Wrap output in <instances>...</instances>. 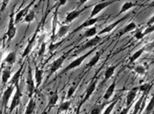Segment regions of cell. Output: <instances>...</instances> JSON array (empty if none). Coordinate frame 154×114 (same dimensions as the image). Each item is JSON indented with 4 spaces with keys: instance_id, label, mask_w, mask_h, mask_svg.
<instances>
[{
    "instance_id": "f5cc1de1",
    "label": "cell",
    "mask_w": 154,
    "mask_h": 114,
    "mask_svg": "<svg viewBox=\"0 0 154 114\" xmlns=\"http://www.w3.org/2000/svg\"><path fill=\"white\" fill-rule=\"evenodd\" d=\"M62 114H65V113H62Z\"/></svg>"
},
{
    "instance_id": "30bf717a",
    "label": "cell",
    "mask_w": 154,
    "mask_h": 114,
    "mask_svg": "<svg viewBox=\"0 0 154 114\" xmlns=\"http://www.w3.org/2000/svg\"><path fill=\"white\" fill-rule=\"evenodd\" d=\"M98 21V18L97 17H94V18H88L87 20H86L84 22L82 23V25H80L77 28H75L74 31L71 32V34H75V33H76L79 31H82V29H84V28H87V27H90V26H94L96 23Z\"/></svg>"
},
{
    "instance_id": "2e32d148",
    "label": "cell",
    "mask_w": 154,
    "mask_h": 114,
    "mask_svg": "<svg viewBox=\"0 0 154 114\" xmlns=\"http://www.w3.org/2000/svg\"><path fill=\"white\" fill-rule=\"evenodd\" d=\"M43 74H44V71L36 65V67H35V81H36V88H38L41 86L42 81V77H43Z\"/></svg>"
},
{
    "instance_id": "52a82bcc",
    "label": "cell",
    "mask_w": 154,
    "mask_h": 114,
    "mask_svg": "<svg viewBox=\"0 0 154 114\" xmlns=\"http://www.w3.org/2000/svg\"><path fill=\"white\" fill-rule=\"evenodd\" d=\"M66 57H67V53L62 55L61 57H59L57 59H55L54 61L51 64V66H50V74H54L55 72H57L59 68L62 67L64 60L66 59Z\"/></svg>"
},
{
    "instance_id": "7bdbcfd3",
    "label": "cell",
    "mask_w": 154,
    "mask_h": 114,
    "mask_svg": "<svg viewBox=\"0 0 154 114\" xmlns=\"http://www.w3.org/2000/svg\"><path fill=\"white\" fill-rule=\"evenodd\" d=\"M75 90H76V88L75 86L69 87L68 89V91H67V96H66V98H67V99L70 98V97L74 95V93L75 92Z\"/></svg>"
},
{
    "instance_id": "7dc6e473",
    "label": "cell",
    "mask_w": 154,
    "mask_h": 114,
    "mask_svg": "<svg viewBox=\"0 0 154 114\" xmlns=\"http://www.w3.org/2000/svg\"><path fill=\"white\" fill-rule=\"evenodd\" d=\"M87 1H88V0H79V2H78V5H77V8H80V7H82V5L85 4Z\"/></svg>"
},
{
    "instance_id": "bcb514c9",
    "label": "cell",
    "mask_w": 154,
    "mask_h": 114,
    "mask_svg": "<svg viewBox=\"0 0 154 114\" xmlns=\"http://www.w3.org/2000/svg\"><path fill=\"white\" fill-rule=\"evenodd\" d=\"M131 109V106H125V108H123V110L121 112H119V114H128V112L130 111Z\"/></svg>"
},
{
    "instance_id": "60d3db41",
    "label": "cell",
    "mask_w": 154,
    "mask_h": 114,
    "mask_svg": "<svg viewBox=\"0 0 154 114\" xmlns=\"http://www.w3.org/2000/svg\"><path fill=\"white\" fill-rule=\"evenodd\" d=\"M103 108V106H95L91 110V112L90 114H100L101 113V111Z\"/></svg>"
},
{
    "instance_id": "8d00e7d4",
    "label": "cell",
    "mask_w": 154,
    "mask_h": 114,
    "mask_svg": "<svg viewBox=\"0 0 154 114\" xmlns=\"http://www.w3.org/2000/svg\"><path fill=\"white\" fill-rule=\"evenodd\" d=\"M145 37L144 34H143V32H142V29H136V32L134 34V37L136 38V40H141L143 37Z\"/></svg>"
},
{
    "instance_id": "4dcf8cb0",
    "label": "cell",
    "mask_w": 154,
    "mask_h": 114,
    "mask_svg": "<svg viewBox=\"0 0 154 114\" xmlns=\"http://www.w3.org/2000/svg\"><path fill=\"white\" fill-rule=\"evenodd\" d=\"M35 17H36L35 11H33V10H30V12L28 13L27 15L24 18V21L28 23V24H30V23H32V21L35 20Z\"/></svg>"
},
{
    "instance_id": "db71d44e",
    "label": "cell",
    "mask_w": 154,
    "mask_h": 114,
    "mask_svg": "<svg viewBox=\"0 0 154 114\" xmlns=\"http://www.w3.org/2000/svg\"><path fill=\"white\" fill-rule=\"evenodd\" d=\"M42 114H43V113H42Z\"/></svg>"
},
{
    "instance_id": "836d02e7",
    "label": "cell",
    "mask_w": 154,
    "mask_h": 114,
    "mask_svg": "<svg viewBox=\"0 0 154 114\" xmlns=\"http://www.w3.org/2000/svg\"><path fill=\"white\" fill-rule=\"evenodd\" d=\"M134 71L136 72L137 74H139V75H145L146 74V68L145 67H143L142 65H136L135 68H134Z\"/></svg>"
},
{
    "instance_id": "ab89813d",
    "label": "cell",
    "mask_w": 154,
    "mask_h": 114,
    "mask_svg": "<svg viewBox=\"0 0 154 114\" xmlns=\"http://www.w3.org/2000/svg\"><path fill=\"white\" fill-rule=\"evenodd\" d=\"M46 43L43 41L42 43V46L41 47H40V49H39V51H38V53H37V55H38V57L39 58H42L43 55H44V53H45L46 52Z\"/></svg>"
},
{
    "instance_id": "3957f363",
    "label": "cell",
    "mask_w": 154,
    "mask_h": 114,
    "mask_svg": "<svg viewBox=\"0 0 154 114\" xmlns=\"http://www.w3.org/2000/svg\"><path fill=\"white\" fill-rule=\"evenodd\" d=\"M21 97H22V94H21L20 89V86H19V84H17V85H15V92H14V95L13 96V99H12V101H11L10 106H9V114L11 113L20 104Z\"/></svg>"
},
{
    "instance_id": "ffe728a7",
    "label": "cell",
    "mask_w": 154,
    "mask_h": 114,
    "mask_svg": "<svg viewBox=\"0 0 154 114\" xmlns=\"http://www.w3.org/2000/svg\"><path fill=\"white\" fill-rule=\"evenodd\" d=\"M144 98H145V95L141 96L139 98V100H137L136 102V104L134 106V110H133V112L132 114H139L140 113V111L142 109V105H143V101H144Z\"/></svg>"
},
{
    "instance_id": "ee69618b",
    "label": "cell",
    "mask_w": 154,
    "mask_h": 114,
    "mask_svg": "<svg viewBox=\"0 0 154 114\" xmlns=\"http://www.w3.org/2000/svg\"><path fill=\"white\" fill-rule=\"evenodd\" d=\"M67 1H68V0H59L58 3H57V4H56V9L59 10V8H60L61 6H64V5L66 4Z\"/></svg>"
},
{
    "instance_id": "7a4b0ae2",
    "label": "cell",
    "mask_w": 154,
    "mask_h": 114,
    "mask_svg": "<svg viewBox=\"0 0 154 114\" xmlns=\"http://www.w3.org/2000/svg\"><path fill=\"white\" fill-rule=\"evenodd\" d=\"M14 11L12 10L11 13L9 14V26H8V29L6 32V36L8 37V42L12 41L16 36L17 33V29L15 26V21H14Z\"/></svg>"
},
{
    "instance_id": "484cf974",
    "label": "cell",
    "mask_w": 154,
    "mask_h": 114,
    "mask_svg": "<svg viewBox=\"0 0 154 114\" xmlns=\"http://www.w3.org/2000/svg\"><path fill=\"white\" fill-rule=\"evenodd\" d=\"M15 61H16V52H15V51L10 52L5 58V63L10 64V65L14 64L15 63Z\"/></svg>"
},
{
    "instance_id": "d6a6232c",
    "label": "cell",
    "mask_w": 154,
    "mask_h": 114,
    "mask_svg": "<svg viewBox=\"0 0 154 114\" xmlns=\"http://www.w3.org/2000/svg\"><path fill=\"white\" fill-rule=\"evenodd\" d=\"M154 109V95L152 96V98H151V100L148 102V104L146 105V107L145 109V112L146 114L150 113L152 110Z\"/></svg>"
},
{
    "instance_id": "74e56055",
    "label": "cell",
    "mask_w": 154,
    "mask_h": 114,
    "mask_svg": "<svg viewBox=\"0 0 154 114\" xmlns=\"http://www.w3.org/2000/svg\"><path fill=\"white\" fill-rule=\"evenodd\" d=\"M63 43V41H60L59 42H57V43H54V42H51V44L49 45V51L52 52H54V51L57 50L58 49V47H59V46L61 45Z\"/></svg>"
},
{
    "instance_id": "c3c4849f",
    "label": "cell",
    "mask_w": 154,
    "mask_h": 114,
    "mask_svg": "<svg viewBox=\"0 0 154 114\" xmlns=\"http://www.w3.org/2000/svg\"><path fill=\"white\" fill-rule=\"evenodd\" d=\"M154 24V14L149 19V20L147 21V25L148 26H151V25H153Z\"/></svg>"
},
{
    "instance_id": "ba28073f",
    "label": "cell",
    "mask_w": 154,
    "mask_h": 114,
    "mask_svg": "<svg viewBox=\"0 0 154 114\" xmlns=\"http://www.w3.org/2000/svg\"><path fill=\"white\" fill-rule=\"evenodd\" d=\"M86 8L80 9H75V10H72V11L67 13L65 20H64V24H70L71 22H73L75 19L78 18L86 10Z\"/></svg>"
},
{
    "instance_id": "d6986e66",
    "label": "cell",
    "mask_w": 154,
    "mask_h": 114,
    "mask_svg": "<svg viewBox=\"0 0 154 114\" xmlns=\"http://www.w3.org/2000/svg\"><path fill=\"white\" fill-rule=\"evenodd\" d=\"M115 88H116V82L115 80L113 81L107 89V91H105V94L103 95V99L104 100H109V98H111V96H113V92L115 91Z\"/></svg>"
},
{
    "instance_id": "f546056e",
    "label": "cell",
    "mask_w": 154,
    "mask_h": 114,
    "mask_svg": "<svg viewBox=\"0 0 154 114\" xmlns=\"http://www.w3.org/2000/svg\"><path fill=\"white\" fill-rule=\"evenodd\" d=\"M143 52H145L144 47H142V48H140L139 50L136 51V52H134V53L131 55V57L130 58V63H133V62H135L136 60L138 59L140 56L143 54Z\"/></svg>"
},
{
    "instance_id": "f35d334b",
    "label": "cell",
    "mask_w": 154,
    "mask_h": 114,
    "mask_svg": "<svg viewBox=\"0 0 154 114\" xmlns=\"http://www.w3.org/2000/svg\"><path fill=\"white\" fill-rule=\"evenodd\" d=\"M144 47V50L146 52H150L154 49V40L152 41H151L149 43H147L146 45L143 46Z\"/></svg>"
},
{
    "instance_id": "f1b7e54d",
    "label": "cell",
    "mask_w": 154,
    "mask_h": 114,
    "mask_svg": "<svg viewBox=\"0 0 154 114\" xmlns=\"http://www.w3.org/2000/svg\"><path fill=\"white\" fill-rule=\"evenodd\" d=\"M58 100H59V95H58V93L57 92L53 93L51 95V96H50L49 100H48V106H49V108H52L53 106H54L57 104Z\"/></svg>"
},
{
    "instance_id": "f6af8a7d",
    "label": "cell",
    "mask_w": 154,
    "mask_h": 114,
    "mask_svg": "<svg viewBox=\"0 0 154 114\" xmlns=\"http://www.w3.org/2000/svg\"><path fill=\"white\" fill-rule=\"evenodd\" d=\"M10 0H3V2H2V6H1V11H4L5 9L6 8V6L8 4V3H9Z\"/></svg>"
},
{
    "instance_id": "7c38bea8",
    "label": "cell",
    "mask_w": 154,
    "mask_h": 114,
    "mask_svg": "<svg viewBox=\"0 0 154 114\" xmlns=\"http://www.w3.org/2000/svg\"><path fill=\"white\" fill-rule=\"evenodd\" d=\"M14 88H15L14 86L10 85L3 93V106H4L5 109H6V107H7V104H8V102H9L12 94H13Z\"/></svg>"
},
{
    "instance_id": "8992f818",
    "label": "cell",
    "mask_w": 154,
    "mask_h": 114,
    "mask_svg": "<svg viewBox=\"0 0 154 114\" xmlns=\"http://www.w3.org/2000/svg\"><path fill=\"white\" fill-rule=\"evenodd\" d=\"M102 40V38L100 37L99 35H97L95 37H93L91 39H90L89 41H87L86 42H85L83 45L78 49V52H82V51L86 50V49H90L91 47H94L96 46L99 43L100 41Z\"/></svg>"
},
{
    "instance_id": "7402d4cb",
    "label": "cell",
    "mask_w": 154,
    "mask_h": 114,
    "mask_svg": "<svg viewBox=\"0 0 154 114\" xmlns=\"http://www.w3.org/2000/svg\"><path fill=\"white\" fill-rule=\"evenodd\" d=\"M136 6H138V4H136V3L130 2V1L125 2V3H124L122 6H121V9H120L119 12V14H123V13L126 12V11H128L129 9H132V8H134V7H136Z\"/></svg>"
},
{
    "instance_id": "b9f144b4",
    "label": "cell",
    "mask_w": 154,
    "mask_h": 114,
    "mask_svg": "<svg viewBox=\"0 0 154 114\" xmlns=\"http://www.w3.org/2000/svg\"><path fill=\"white\" fill-rule=\"evenodd\" d=\"M152 32H154V24L151 25V26H148V27L146 28L144 32H143V34H144V36H146V35H149Z\"/></svg>"
},
{
    "instance_id": "1f68e13d",
    "label": "cell",
    "mask_w": 154,
    "mask_h": 114,
    "mask_svg": "<svg viewBox=\"0 0 154 114\" xmlns=\"http://www.w3.org/2000/svg\"><path fill=\"white\" fill-rule=\"evenodd\" d=\"M70 104H71V102L69 101V100H66V101H63L62 102L60 105L59 106V112H66V111H68L69 108L70 107Z\"/></svg>"
},
{
    "instance_id": "9a60e30c",
    "label": "cell",
    "mask_w": 154,
    "mask_h": 114,
    "mask_svg": "<svg viewBox=\"0 0 154 114\" xmlns=\"http://www.w3.org/2000/svg\"><path fill=\"white\" fill-rule=\"evenodd\" d=\"M139 91V87H135L132 90L128 92L126 96V106H131V104L133 101L135 100L136 95H137V91Z\"/></svg>"
},
{
    "instance_id": "9c48e42d",
    "label": "cell",
    "mask_w": 154,
    "mask_h": 114,
    "mask_svg": "<svg viewBox=\"0 0 154 114\" xmlns=\"http://www.w3.org/2000/svg\"><path fill=\"white\" fill-rule=\"evenodd\" d=\"M128 17H129V14H127V15L124 16V17H122V18H120L119 20H118L114 21V22H113L112 24H109V26H107L106 27H104L103 30H102V31H100V32H98V35L100 36V35H103V34H107V33L111 32L114 28L118 26L119 24H120V23L123 22L124 20H125Z\"/></svg>"
},
{
    "instance_id": "44dd1931",
    "label": "cell",
    "mask_w": 154,
    "mask_h": 114,
    "mask_svg": "<svg viewBox=\"0 0 154 114\" xmlns=\"http://www.w3.org/2000/svg\"><path fill=\"white\" fill-rule=\"evenodd\" d=\"M69 31V25H63L59 27V31L56 34V38H62L64 36H66L68 34Z\"/></svg>"
},
{
    "instance_id": "6da1fadb",
    "label": "cell",
    "mask_w": 154,
    "mask_h": 114,
    "mask_svg": "<svg viewBox=\"0 0 154 114\" xmlns=\"http://www.w3.org/2000/svg\"><path fill=\"white\" fill-rule=\"evenodd\" d=\"M94 49H92V50H90L89 52H87L86 53H85L84 55H82V56H80L79 58H75V60H73L72 62L70 63V64H69L68 66L66 67V68H64L61 71V73H60V74H65L67 73L68 71H69V70H71V69H74V68H77V67H79L81 64H82V62L84 61V60L86 59L87 57H89L90 55L94 52Z\"/></svg>"
},
{
    "instance_id": "5bb4252c",
    "label": "cell",
    "mask_w": 154,
    "mask_h": 114,
    "mask_svg": "<svg viewBox=\"0 0 154 114\" xmlns=\"http://www.w3.org/2000/svg\"><path fill=\"white\" fill-rule=\"evenodd\" d=\"M37 32H38V29L36 30V33L32 36V38H31V39L29 40V41H28L27 46H26V47L25 48V50H24V52H23L22 58H26V57H27L28 55L30 54V52H32V47H33V45H34V42H35V40H36V35H37Z\"/></svg>"
},
{
    "instance_id": "681fc988",
    "label": "cell",
    "mask_w": 154,
    "mask_h": 114,
    "mask_svg": "<svg viewBox=\"0 0 154 114\" xmlns=\"http://www.w3.org/2000/svg\"><path fill=\"white\" fill-rule=\"evenodd\" d=\"M80 108H81V106H79V107H78L76 110V112H75V114H80Z\"/></svg>"
},
{
    "instance_id": "f907efd6",
    "label": "cell",
    "mask_w": 154,
    "mask_h": 114,
    "mask_svg": "<svg viewBox=\"0 0 154 114\" xmlns=\"http://www.w3.org/2000/svg\"><path fill=\"white\" fill-rule=\"evenodd\" d=\"M150 7H154V0L150 4Z\"/></svg>"
},
{
    "instance_id": "5b68a950",
    "label": "cell",
    "mask_w": 154,
    "mask_h": 114,
    "mask_svg": "<svg viewBox=\"0 0 154 114\" xmlns=\"http://www.w3.org/2000/svg\"><path fill=\"white\" fill-rule=\"evenodd\" d=\"M26 86H27V92L29 97H32L34 94V91L36 88L35 87V81L34 79L32 77V68L31 66H29V70L27 73V77H26Z\"/></svg>"
},
{
    "instance_id": "d4e9b609",
    "label": "cell",
    "mask_w": 154,
    "mask_h": 114,
    "mask_svg": "<svg viewBox=\"0 0 154 114\" xmlns=\"http://www.w3.org/2000/svg\"><path fill=\"white\" fill-rule=\"evenodd\" d=\"M100 57H101V52H97L95 56H93V57L91 58V59L87 63V64H86V68H92V67H94L96 64L98 63V61H99L100 59Z\"/></svg>"
},
{
    "instance_id": "cb8c5ba5",
    "label": "cell",
    "mask_w": 154,
    "mask_h": 114,
    "mask_svg": "<svg viewBox=\"0 0 154 114\" xmlns=\"http://www.w3.org/2000/svg\"><path fill=\"white\" fill-rule=\"evenodd\" d=\"M23 68H24V65H21L18 70L14 73V74L13 75V77L11 79V85H13L15 86V85L19 84V81H20V75H21V73H22Z\"/></svg>"
},
{
    "instance_id": "4316f807",
    "label": "cell",
    "mask_w": 154,
    "mask_h": 114,
    "mask_svg": "<svg viewBox=\"0 0 154 114\" xmlns=\"http://www.w3.org/2000/svg\"><path fill=\"white\" fill-rule=\"evenodd\" d=\"M11 78V70L10 68L4 69L2 72V83L5 86L6 83L9 81V80Z\"/></svg>"
},
{
    "instance_id": "8fae6325",
    "label": "cell",
    "mask_w": 154,
    "mask_h": 114,
    "mask_svg": "<svg viewBox=\"0 0 154 114\" xmlns=\"http://www.w3.org/2000/svg\"><path fill=\"white\" fill-rule=\"evenodd\" d=\"M97 80H94L89 85V86L87 87L86 91V94H85V96H84V99L82 100V101L80 103V106H82L86 100H88L90 99V97L91 96V95L94 93V91L96 90V87H97Z\"/></svg>"
},
{
    "instance_id": "816d5d0a",
    "label": "cell",
    "mask_w": 154,
    "mask_h": 114,
    "mask_svg": "<svg viewBox=\"0 0 154 114\" xmlns=\"http://www.w3.org/2000/svg\"><path fill=\"white\" fill-rule=\"evenodd\" d=\"M59 112H59V110H58V112H57V114H59Z\"/></svg>"
},
{
    "instance_id": "277c9868",
    "label": "cell",
    "mask_w": 154,
    "mask_h": 114,
    "mask_svg": "<svg viewBox=\"0 0 154 114\" xmlns=\"http://www.w3.org/2000/svg\"><path fill=\"white\" fill-rule=\"evenodd\" d=\"M116 0H108V1H103V2H101V3H98L93 7V9L91 10V14H90V17L89 18H94L96 17L97 14H99L100 12L102 10H103L104 9H106L107 7H109V5H111L112 4H113Z\"/></svg>"
},
{
    "instance_id": "83f0119b",
    "label": "cell",
    "mask_w": 154,
    "mask_h": 114,
    "mask_svg": "<svg viewBox=\"0 0 154 114\" xmlns=\"http://www.w3.org/2000/svg\"><path fill=\"white\" fill-rule=\"evenodd\" d=\"M97 35V26H92V27L88 28L86 31H85L83 36L84 37H93Z\"/></svg>"
},
{
    "instance_id": "e0dca14e",
    "label": "cell",
    "mask_w": 154,
    "mask_h": 114,
    "mask_svg": "<svg viewBox=\"0 0 154 114\" xmlns=\"http://www.w3.org/2000/svg\"><path fill=\"white\" fill-rule=\"evenodd\" d=\"M36 99L33 96L30 97V100H29L27 106H26V111H25V114H33V112L36 110Z\"/></svg>"
},
{
    "instance_id": "603a6c76",
    "label": "cell",
    "mask_w": 154,
    "mask_h": 114,
    "mask_svg": "<svg viewBox=\"0 0 154 114\" xmlns=\"http://www.w3.org/2000/svg\"><path fill=\"white\" fill-rule=\"evenodd\" d=\"M116 68H117V65H110V66H109L108 68H106L104 73V82L113 76Z\"/></svg>"
},
{
    "instance_id": "ac0fdd59",
    "label": "cell",
    "mask_w": 154,
    "mask_h": 114,
    "mask_svg": "<svg viewBox=\"0 0 154 114\" xmlns=\"http://www.w3.org/2000/svg\"><path fill=\"white\" fill-rule=\"evenodd\" d=\"M136 29H137V25H136V23L134 22V21L130 22L123 29L122 31H120L119 34V37H122L124 35H125V34L129 33V32H133L134 30H136Z\"/></svg>"
},
{
    "instance_id": "4fadbf2b",
    "label": "cell",
    "mask_w": 154,
    "mask_h": 114,
    "mask_svg": "<svg viewBox=\"0 0 154 114\" xmlns=\"http://www.w3.org/2000/svg\"><path fill=\"white\" fill-rule=\"evenodd\" d=\"M32 4H32H30L29 5H27V6H26L24 9H20L18 13L16 14L15 17H14V21H15V24H18V23L20 22L23 18H25V17L27 15L28 13L30 12V8H31Z\"/></svg>"
},
{
    "instance_id": "d590c367",
    "label": "cell",
    "mask_w": 154,
    "mask_h": 114,
    "mask_svg": "<svg viewBox=\"0 0 154 114\" xmlns=\"http://www.w3.org/2000/svg\"><path fill=\"white\" fill-rule=\"evenodd\" d=\"M151 87H152V84L145 83V84H142V85H140V86H139V91L146 93V92H147V91H149Z\"/></svg>"
},
{
    "instance_id": "e575fe53",
    "label": "cell",
    "mask_w": 154,
    "mask_h": 114,
    "mask_svg": "<svg viewBox=\"0 0 154 114\" xmlns=\"http://www.w3.org/2000/svg\"><path fill=\"white\" fill-rule=\"evenodd\" d=\"M117 101H118V99H116V100H114L110 104V105L108 106V107L105 109L104 112H103V114H110L111 112H112V111L113 110V108H114V106H115V105L117 104Z\"/></svg>"
}]
</instances>
